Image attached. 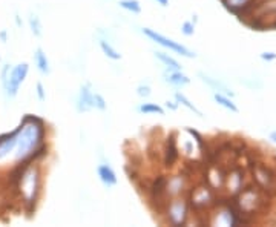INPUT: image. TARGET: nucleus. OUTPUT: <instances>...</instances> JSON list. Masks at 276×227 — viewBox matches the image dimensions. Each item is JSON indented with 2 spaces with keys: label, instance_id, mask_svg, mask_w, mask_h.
<instances>
[{
  "label": "nucleus",
  "instance_id": "nucleus-21",
  "mask_svg": "<svg viewBox=\"0 0 276 227\" xmlns=\"http://www.w3.org/2000/svg\"><path fill=\"white\" fill-rule=\"evenodd\" d=\"M241 183H243L241 174L233 172V174H230L229 178H227V188H229V191H230L232 194H235V192H238V191L241 189Z\"/></svg>",
  "mask_w": 276,
  "mask_h": 227
},
{
  "label": "nucleus",
  "instance_id": "nucleus-36",
  "mask_svg": "<svg viewBox=\"0 0 276 227\" xmlns=\"http://www.w3.org/2000/svg\"><path fill=\"white\" fill-rule=\"evenodd\" d=\"M192 22H194L195 25L198 23V15H197V14H194V15H192Z\"/></svg>",
  "mask_w": 276,
  "mask_h": 227
},
{
  "label": "nucleus",
  "instance_id": "nucleus-32",
  "mask_svg": "<svg viewBox=\"0 0 276 227\" xmlns=\"http://www.w3.org/2000/svg\"><path fill=\"white\" fill-rule=\"evenodd\" d=\"M0 40H2L3 43H6V42H8V32H6V29L0 31Z\"/></svg>",
  "mask_w": 276,
  "mask_h": 227
},
{
  "label": "nucleus",
  "instance_id": "nucleus-12",
  "mask_svg": "<svg viewBox=\"0 0 276 227\" xmlns=\"http://www.w3.org/2000/svg\"><path fill=\"white\" fill-rule=\"evenodd\" d=\"M34 63L35 68L38 69V72L41 75H49L51 74V63H49V58L46 55V52L41 49L40 46L34 51Z\"/></svg>",
  "mask_w": 276,
  "mask_h": 227
},
{
  "label": "nucleus",
  "instance_id": "nucleus-5",
  "mask_svg": "<svg viewBox=\"0 0 276 227\" xmlns=\"http://www.w3.org/2000/svg\"><path fill=\"white\" fill-rule=\"evenodd\" d=\"M28 72H29V65L28 63H18L14 68H11L6 83L2 85L6 98H14L18 94L20 85H22L23 81H25Z\"/></svg>",
  "mask_w": 276,
  "mask_h": 227
},
{
  "label": "nucleus",
  "instance_id": "nucleus-25",
  "mask_svg": "<svg viewBox=\"0 0 276 227\" xmlns=\"http://www.w3.org/2000/svg\"><path fill=\"white\" fill-rule=\"evenodd\" d=\"M94 103H95V109H98L101 112L108 109V101H106V98L100 92H94Z\"/></svg>",
  "mask_w": 276,
  "mask_h": 227
},
{
  "label": "nucleus",
  "instance_id": "nucleus-24",
  "mask_svg": "<svg viewBox=\"0 0 276 227\" xmlns=\"http://www.w3.org/2000/svg\"><path fill=\"white\" fill-rule=\"evenodd\" d=\"M195 28H197V25L192 22V20H186V22H183V25H181V34L186 37H192L195 34Z\"/></svg>",
  "mask_w": 276,
  "mask_h": 227
},
{
  "label": "nucleus",
  "instance_id": "nucleus-18",
  "mask_svg": "<svg viewBox=\"0 0 276 227\" xmlns=\"http://www.w3.org/2000/svg\"><path fill=\"white\" fill-rule=\"evenodd\" d=\"M137 111L140 114H144V115H151V114H158V115H164L166 111L163 106L157 105V103H141V105L137 108Z\"/></svg>",
  "mask_w": 276,
  "mask_h": 227
},
{
  "label": "nucleus",
  "instance_id": "nucleus-34",
  "mask_svg": "<svg viewBox=\"0 0 276 227\" xmlns=\"http://www.w3.org/2000/svg\"><path fill=\"white\" fill-rule=\"evenodd\" d=\"M155 2H157L160 6H163V8L169 6V0H155Z\"/></svg>",
  "mask_w": 276,
  "mask_h": 227
},
{
  "label": "nucleus",
  "instance_id": "nucleus-26",
  "mask_svg": "<svg viewBox=\"0 0 276 227\" xmlns=\"http://www.w3.org/2000/svg\"><path fill=\"white\" fill-rule=\"evenodd\" d=\"M135 92H137V95H138L140 98H147V97H151L152 89H151V86H149V85L141 83V85H138V86H137Z\"/></svg>",
  "mask_w": 276,
  "mask_h": 227
},
{
  "label": "nucleus",
  "instance_id": "nucleus-15",
  "mask_svg": "<svg viewBox=\"0 0 276 227\" xmlns=\"http://www.w3.org/2000/svg\"><path fill=\"white\" fill-rule=\"evenodd\" d=\"M98 46H100V49H101V52L108 57L109 60H114V61H118V60H121V54L111 45V42L108 38H98Z\"/></svg>",
  "mask_w": 276,
  "mask_h": 227
},
{
  "label": "nucleus",
  "instance_id": "nucleus-35",
  "mask_svg": "<svg viewBox=\"0 0 276 227\" xmlns=\"http://www.w3.org/2000/svg\"><path fill=\"white\" fill-rule=\"evenodd\" d=\"M15 23H17L18 28L22 26V20H20V15H18V14H15Z\"/></svg>",
  "mask_w": 276,
  "mask_h": 227
},
{
  "label": "nucleus",
  "instance_id": "nucleus-1",
  "mask_svg": "<svg viewBox=\"0 0 276 227\" xmlns=\"http://www.w3.org/2000/svg\"><path fill=\"white\" fill-rule=\"evenodd\" d=\"M46 140V121L40 117L26 114L20 123L17 132V144L12 154L14 163L32 161V155L37 148Z\"/></svg>",
  "mask_w": 276,
  "mask_h": 227
},
{
  "label": "nucleus",
  "instance_id": "nucleus-11",
  "mask_svg": "<svg viewBox=\"0 0 276 227\" xmlns=\"http://www.w3.org/2000/svg\"><path fill=\"white\" fill-rule=\"evenodd\" d=\"M198 77H200V80L203 81V83H206L212 91H215V92H221V94H224V95H229V97H233L235 95V92H232L223 81H220L218 78H214V77H210V75H207L206 72H203V71H198V74H197Z\"/></svg>",
  "mask_w": 276,
  "mask_h": 227
},
{
  "label": "nucleus",
  "instance_id": "nucleus-28",
  "mask_svg": "<svg viewBox=\"0 0 276 227\" xmlns=\"http://www.w3.org/2000/svg\"><path fill=\"white\" fill-rule=\"evenodd\" d=\"M11 68H12V66H11L9 63H5V65L2 66V71H0V83H2V85L6 83V80H8V77H9Z\"/></svg>",
  "mask_w": 276,
  "mask_h": 227
},
{
  "label": "nucleus",
  "instance_id": "nucleus-23",
  "mask_svg": "<svg viewBox=\"0 0 276 227\" xmlns=\"http://www.w3.org/2000/svg\"><path fill=\"white\" fill-rule=\"evenodd\" d=\"M190 137H192L194 140H195V143L198 144V148H200V151H204V148H206V141H204V137L197 131V129H194V128H186L184 129Z\"/></svg>",
  "mask_w": 276,
  "mask_h": 227
},
{
  "label": "nucleus",
  "instance_id": "nucleus-16",
  "mask_svg": "<svg viewBox=\"0 0 276 227\" xmlns=\"http://www.w3.org/2000/svg\"><path fill=\"white\" fill-rule=\"evenodd\" d=\"M214 100L218 103L220 106H223L224 109H227V111H230L233 114H238L240 112L238 106L235 105V103H233L232 97H229V95H224L221 92H214Z\"/></svg>",
  "mask_w": 276,
  "mask_h": 227
},
{
  "label": "nucleus",
  "instance_id": "nucleus-14",
  "mask_svg": "<svg viewBox=\"0 0 276 227\" xmlns=\"http://www.w3.org/2000/svg\"><path fill=\"white\" fill-rule=\"evenodd\" d=\"M154 57L161 61V63L169 68V69H183V65L180 63V61L177 58H174L171 54L167 52H163V51H154Z\"/></svg>",
  "mask_w": 276,
  "mask_h": 227
},
{
  "label": "nucleus",
  "instance_id": "nucleus-7",
  "mask_svg": "<svg viewBox=\"0 0 276 227\" xmlns=\"http://www.w3.org/2000/svg\"><path fill=\"white\" fill-rule=\"evenodd\" d=\"M180 158V148H178V140H177V132H171L166 138L164 144V166L167 169H172Z\"/></svg>",
  "mask_w": 276,
  "mask_h": 227
},
{
  "label": "nucleus",
  "instance_id": "nucleus-30",
  "mask_svg": "<svg viewBox=\"0 0 276 227\" xmlns=\"http://www.w3.org/2000/svg\"><path fill=\"white\" fill-rule=\"evenodd\" d=\"M263 60H266V61H273V60H276V52H272V51H266V52H261V55H260Z\"/></svg>",
  "mask_w": 276,
  "mask_h": 227
},
{
  "label": "nucleus",
  "instance_id": "nucleus-6",
  "mask_svg": "<svg viewBox=\"0 0 276 227\" xmlns=\"http://www.w3.org/2000/svg\"><path fill=\"white\" fill-rule=\"evenodd\" d=\"M95 109L94 103V91L91 83H83L78 88L77 97H75V111L78 114H86Z\"/></svg>",
  "mask_w": 276,
  "mask_h": 227
},
{
  "label": "nucleus",
  "instance_id": "nucleus-4",
  "mask_svg": "<svg viewBox=\"0 0 276 227\" xmlns=\"http://www.w3.org/2000/svg\"><path fill=\"white\" fill-rule=\"evenodd\" d=\"M141 32H143L147 38H149V40L155 42L157 45H160V46H163V48H166V49H169V51H172V52H175V54H178V55H181V57H186V58H195V57H197V52H195V51L189 49L187 46H184V45L175 42V40H172V38H169V37H166V35L157 32L155 29L141 28Z\"/></svg>",
  "mask_w": 276,
  "mask_h": 227
},
{
  "label": "nucleus",
  "instance_id": "nucleus-22",
  "mask_svg": "<svg viewBox=\"0 0 276 227\" xmlns=\"http://www.w3.org/2000/svg\"><path fill=\"white\" fill-rule=\"evenodd\" d=\"M223 3L229 11L237 12V9H241L244 6H247L250 3V0H223Z\"/></svg>",
  "mask_w": 276,
  "mask_h": 227
},
{
  "label": "nucleus",
  "instance_id": "nucleus-27",
  "mask_svg": "<svg viewBox=\"0 0 276 227\" xmlns=\"http://www.w3.org/2000/svg\"><path fill=\"white\" fill-rule=\"evenodd\" d=\"M35 95H37L40 103L46 101V89H45V86H43L41 81H37V83H35Z\"/></svg>",
  "mask_w": 276,
  "mask_h": 227
},
{
  "label": "nucleus",
  "instance_id": "nucleus-8",
  "mask_svg": "<svg viewBox=\"0 0 276 227\" xmlns=\"http://www.w3.org/2000/svg\"><path fill=\"white\" fill-rule=\"evenodd\" d=\"M97 177L101 181V184L104 186L106 189H111L115 188L118 184V177L115 174V171L112 169V166L109 164V161H104L100 163L97 166Z\"/></svg>",
  "mask_w": 276,
  "mask_h": 227
},
{
  "label": "nucleus",
  "instance_id": "nucleus-31",
  "mask_svg": "<svg viewBox=\"0 0 276 227\" xmlns=\"http://www.w3.org/2000/svg\"><path fill=\"white\" fill-rule=\"evenodd\" d=\"M178 106H180V105H178L177 101H171V100H167V101H166V108H167L169 111H177V109H178Z\"/></svg>",
  "mask_w": 276,
  "mask_h": 227
},
{
  "label": "nucleus",
  "instance_id": "nucleus-13",
  "mask_svg": "<svg viewBox=\"0 0 276 227\" xmlns=\"http://www.w3.org/2000/svg\"><path fill=\"white\" fill-rule=\"evenodd\" d=\"M210 201H212V194L206 186L198 188L192 192V204L195 208H206Z\"/></svg>",
  "mask_w": 276,
  "mask_h": 227
},
{
  "label": "nucleus",
  "instance_id": "nucleus-19",
  "mask_svg": "<svg viewBox=\"0 0 276 227\" xmlns=\"http://www.w3.org/2000/svg\"><path fill=\"white\" fill-rule=\"evenodd\" d=\"M28 25H29V29L31 32L35 35V37H41L43 35V26H41V22H40V18L37 14H29L28 17Z\"/></svg>",
  "mask_w": 276,
  "mask_h": 227
},
{
  "label": "nucleus",
  "instance_id": "nucleus-2",
  "mask_svg": "<svg viewBox=\"0 0 276 227\" xmlns=\"http://www.w3.org/2000/svg\"><path fill=\"white\" fill-rule=\"evenodd\" d=\"M41 189V174L37 166H28L20 174V194H22L25 204L29 208H35Z\"/></svg>",
  "mask_w": 276,
  "mask_h": 227
},
{
  "label": "nucleus",
  "instance_id": "nucleus-17",
  "mask_svg": "<svg viewBox=\"0 0 276 227\" xmlns=\"http://www.w3.org/2000/svg\"><path fill=\"white\" fill-rule=\"evenodd\" d=\"M175 101L178 103V105H181V106L187 108L190 112H194L195 115H198L200 118H203V117H204V115H203V112H201V111H200V109H198V108L194 105V103L190 101V100L183 94V92H180V91H177V92H175Z\"/></svg>",
  "mask_w": 276,
  "mask_h": 227
},
{
  "label": "nucleus",
  "instance_id": "nucleus-3",
  "mask_svg": "<svg viewBox=\"0 0 276 227\" xmlns=\"http://www.w3.org/2000/svg\"><path fill=\"white\" fill-rule=\"evenodd\" d=\"M164 223L171 226H184L189 220V203L181 197L169 198L163 206Z\"/></svg>",
  "mask_w": 276,
  "mask_h": 227
},
{
  "label": "nucleus",
  "instance_id": "nucleus-9",
  "mask_svg": "<svg viewBox=\"0 0 276 227\" xmlns=\"http://www.w3.org/2000/svg\"><path fill=\"white\" fill-rule=\"evenodd\" d=\"M161 77H163V81L166 85L174 86V88H183V86L190 83V78L183 72V69H169V68H166V71H163Z\"/></svg>",
  "mask_w": 276,
  "mask_h": 227
},
{
  "label": "nucleus",
  "instance_id": "nucleus-20",
  "mask_svg": "<svg viewBox=\"0 0 276 227\" xmlns=\"http://www.w3.org/2000/svg\"><path fill=\"white\" fill-rule=\"evenodd\" d=\"M118 6L124 11H129L132 14L141 12V3L138 0H118Z\"/></svg>",
  "mask_w": 276,
  "mask_h": 227
},
{
  "label": "nucleus",
  "instance_id": "nucleus-29",
  "mask_svg": "<svg viewBox=\"0 0 276 227\" xmlns=\"http://www.w3.org/2000/svg\"><path fill=\"white\" fill-rule=\"evenodd\" d=\"M181 149H183V152H184L187 157H192V154H194V141H192V140H186V141L181 144Z\"/></svg>",
  "mask_w": 276,
  "mask_h": 227
},
{
  "label": "nucleus",
  "instance_id": "nucleus-10",
  "mask_svg": "<svg viewBox=\"0 0 276 227\" xmlns=\"http://www.w3.org/2000/svg\"><path fill=\"white\" fill-rule=\"evenodd\" d=\"M186 189V177L178 174V175H172L167 177L166 181V198H175V197H181V194Z\"/></svg>",
  "mask_w": 276,
  "mask_h": 227
},
{
  "label": "nucleus",
  "instance_id": "nucleus-33",
  "mask_svg": "<svg viewBox=\"0 0 276 227\" xmlns=\"http://www.w3.org/2000/svg\"><path fill=\"white\" fill-rule=\"evenodd\" d=\"M269 140H270L273 144H276V131H272V132L269 134Z\"/></svg>",
  "mask_w": 276,
  "mask_h": 227
}]
</instances>
